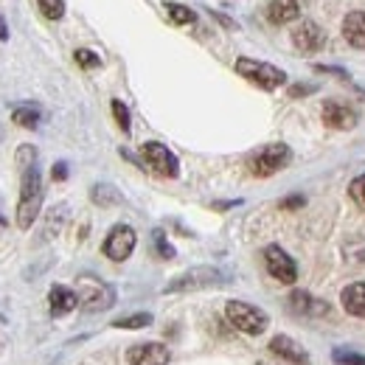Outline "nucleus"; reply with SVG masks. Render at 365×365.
<instances>
[{
    "label": "nucleus",
    "instance_id": "nucleus-1",
    "mask_svg": "<svg viewBox=\"0 0 365 365\" xmlns=\"http://www.w3.org/2000/svg\"><path fill=\"white\" fill-rule=\"evenodd\" d=\"M20 202H17V228L29 230L37 217H40V208H43V178H40V169L37 163L20 169Z\"/></svg>",
    "mask_w": 365,
    "mask_h": 365
},
{
    "label": "nucleus",
    "instance_id": "nucleus-2",
    "mask_svg": "<svg viewBox=\"0 0 365 365\" xmlns=\"http://www.w3.org/2000/svg\"><path fill=\"white\" fill-rule=\"evenodd\" d=\"M76 298H79V307L85 312H101V309H110L115 304V289L110 284L98 281L96 275H79Z\"/></svg>",
    "mask_w": 365,
    "mask_h": 365
},
{
    "label": "nucleus",
    "instance_id": "nucleus-3",
    "mask_svg": "<svg viewBox=\"0 0 365 365\" xmlns=\"http://www.w3.org/2000/svg\"><path fill=\"white\" fill-rule=\"evenodd\" d=\"M289 158H292V152L287 143H267L247 158V169L253 178H270L289 163Z\"/></svg>",
    "mask_w": 365,
    "mask_h": 365
},
{
    "label": "nucleus",
    "instance_id": "nucleus-4",
    "mask_svg": "<svg viewBox=\"0 0 365 365\" xmlns=\"http://www.w3.org/2000/svg\"><path fill=\"white\" fill-rule=\"evenodd\" d=\"M236 73L245 76L247 82H253V85L262 88V91H275V88H281V85L287 82V73H284L281 68H275L270 62L247 59V56L236 59Z\"/></svg>",
    "mask_w": 365,
    "mask_h": 365
},
{
    "label": "nucleus",
    "instance_id": "nucleus-5",
    "mask_svg": "<svg viewBox=\"0 0 365 365\" xmlns=\"http://www.w3.org/2000/svg\"><path fill=\"white\" fill-rule=\"evenodd\" d=\"M225 315H228L230 326L239 329V331H245V334H262L270 326L267 312H262L259 307L245 304V301H228Z\"/></svg>",
    "mask_w": 365,
    "mask_h": 365
},
{
    "label": "nucleus",
    "instance_id": "nucleus-6",
    "mask_svg": "<svg viewBox=\"0 0 365 365\" xmlns=\"http://www.w3.org/2000/svg\"><path fill=\"white\" fill-rule=\"evenodd\" d=\"M222 281H225V273L217 270V267H191V270L180 273L178 278H172L163 292H191V289L220 287Z\"/></svg>",
    "mask_w": 365,
    "mask_h": 365
},
{
    "label": "nucleus",
    "instance_id": "nucleus-7",
    "mask_svg": "<svg viewBox=\"0 0 365 365\" xmlns=\"http://www.w3.org/2000/svg\"><path fill=\"white\" fill-rule=\"evenodd\" d=\"M140 158H143V163H146L155 175H160V178H178V175H180L178 158L172 155V149H166V146L158 143V140L143 143V146H140Z\"/></svg>",
    "mask_w": 365,
    "mask_h": 365
},
{
    "label": "nucleus",
    "instance_id": "nucleus-8",
    "mask_svg": "<svg viewBox=\"0 0 365 365\" xmlns=\"http://www.w3.org/2000/svg\"><path fill=\"white\" fill-rule=\"evenodd\" d=\"M135 230L130 228V225H115V228L107 233V239H104V256L110 259V262H127L130 256H133V250H135Z\"/></svg>",
    "mask_w": 365,
    "mask_h": 365
},
{
    "label": "nucleus",
    "instance_id": "nucleus-9",
    "mask_svg": "<svg viewBox=\"0 0 365 365\" xmlns=\"http://www.w3.org/2000/svg\"><path fill=\"white\" fill-rule=\"evenodd\" d=\"M264 264H267V273L273 275L275 281H281V284H295L298 267H295L292 256H289L284 247L270 245V247L264 250Z\"/></svg>",
    "mask_w": 365,
    "mask_h": 365
},
{
    "label": "nucleus",
    "instance_id": "nucleus-10",
    "mask_svg": "<svg viewBox=\"0 0 365 365\" xmlns=\"http://www.w3.org/2000/svg\"><path fill=\"white\" fill-rule=\"evenodd\" d=\"M292 43H295L298 51H304V53H315V51H320V48L326 46V31L320 29L315 20H304L301 26H295Z\"/></svg>",
    "mask_w": 365,
    "mask_h": 365
},
{
    "label": "nucleus",
    "instance_id": "nucleus-11",
    "mask_svg": "<svg viewBox=\"0 0 365 365\" xmlns=\"http://www.w3.org/2000/svg\"><path fill=\"white\" fill-rule=\"evenodd\" d=\"M169 349L163 343H138L127 351L130 365H169Z\"/></svg>",
    "mask_w": 365,
    "mask_h": 365
},
{
    "label": "nucleus",
    "instance_id": "nucleus-12",
    "mask_svg": "<svg viewBox=\"0 0 365 365\" xmlns=\"http://www.w3.org/2000/svg\"><path fill=\"white\" fill-rule=\"evenodd\" d=\"M323 124L331 130H351L357 127V113L343 101H326L323 104Z\"/></svg>",
    "mask_w": 365,
    "mask_h": 365
},
{
    "label": "nucleus",
    "instance_id": "nucleus-13",
    "mask_svg": "<svg viewBox=\"0 0 365 365\" xmlns=\"http://www.w3.org/2000/svg\"><path fill=\"white\" fill-rule=\"evenodd\" d=\"M267 349L273 351L278 360H284V363H289V365H309V357H307L304 346H301V343H295V340H292V337H287V334H278V337H273Z\"/></svg>",
    "mask_w": 365,
    "mask_h": 365
},
{
    "label": "nucleus",
    "instance_id": "nucleus-14",
    "mask_svg": "<svg viewBox=\"0 0 365 365\" xmlns=\"http://www.w3.org/2000/svg\"><path fill=\"white\" fill-rule=\"evenodd\" d=\"M48 304H51V315L62 318V315H68V312H73L79 307V298H76L73 289H68L62 284H53L51 292H48Z\"/></svg>",
    "mask_w": 365,
    "mask_h": 365
},
{
    "label": "nucleus",
    "instance_id": "nucleus-15",
    "mask_svg": "<svg viewBox=\"0 0 365 365\" xmlns=\"http://www.w3.org/2000/svg\"><path fill=\"white\" fill-rule=\"evenodd\" d=\"M340 304L349 315L354 318H365V281H357V284H349L343 292H340Z\"/></svg>",
    "mask_w": 365,
    "mask_h": 365
},
{
    "label": "nucleus",
    "instance_id": "nucleus-16",
    "mask_svg": "<svg viewBox=\"0 0 365 365\" xmlns=\"http://www.w3.org/2000/svg\"><path fill=\"white\" fill-rule=\"evenodd\" d=\"M343 37L354 48H365V11H351L343 20Z\"/></svg>",
    "mask_w": 365,
    "mask_h": 365
},
{
    "label": "nucleus",
    "instance_id": "nucleus-17",
    "mask_svg": "<svg viewBox=\"0 0 365 365\" xmlns=\"http://www.w3.org/2000/svg\"><path fill=\"white\" fill-rule=\"evenodd\" d=\"M298 14H301V9H298V0H273V3L267 6V20H270L273 26L292 23Z\"/></svg>",
    "mask_w": 365,
    "mask_h": 365
},
{
    "label": "nucleus",
    "instance_id": "nucleus-18",
    "mask_svg": "<svg viewBox=\"0 0 365 365\" xmlns=\"http://www.w3.org/2000/svg\"><path fill=\"white\" fill-rule=\"evenodd\" d=\"M11 121L17 127H23V130H37L40 121H43V110L37 104H17L11 110Z\"/></svg>",
    "mask_w": 365,
    "mask_h": 365
},
{
    "label": "nucleus",
    "instance_id": "nucleus-19",
    "mask_svg": "<svg viewBox=\"0 0 365 365\" xmlns=\"http://www.w3.org/2000/svg\"><path fill=\"white\" fill-rule=\"evenodd\" d=\"M289 304H292V309H295L298 315H326V304H320L309 292H301V289L292 292Z\"/></svg>",
    "mask_w": 365,
    "mask_h": 365
},
{
    "label": "nucleus",
    "instance_id": "nucleus-20",
    "mask_svg": "<svg viewBox=\"0 0 365 365\" xmlns=\"http://www.w3.org/2000/svg\"><path fill=\"white\" fill-rule=\"evenodd\" d=\"M91 200L96 205L110 208V205H118V202H121V194H118V188H113V185H107V182H98V185L91 188Z\"/></svg>",
    "mask_w": 365,
    "mask_h": 365
},
{
    "label": "nucleus",
    "instance_id": "nucleus-21",
    "mask_svg": "<svg viewBox=\"0 0 365 365\" xmlns=\"http://www.w3.org/2000/svg\"><path fill=\"white\" fill-rule=\"evenodd\" d=\"M166 14H169L172 23H178V26H188V23L197 20V14H194L188 6H182V3H166Z\"/></svg>",
    "mask_w": 365,
    "mask_h": 365
},
{
    "label": "nucleus",
    "instance_id": "nucleus-22",
    "mask_svg": "<svg viewBox=\"0 0 365 365\" xmlns=\"http://www.w3.org/2000/svg\"><path fill=\"white\" fill-rule=\"evenodd\" d=\"M149 323H152V315H149V312H135V315L113 320V329H146Z\"/></svg>",
    "mask_w": 365,
    "mask_h": 365
},
{
    "label": "nucleus",
    "instance_id": "nucleus-23",
    "mask_svg": "<svg viewBox=\"0 0 365 365\" xmlns=\"http://www.w3.org/2000/svg\"><path fill=\"white\" fill-rule=\"evenodd\" d=\"M152 245H155V250H158V256H160V259H175V247L169 245L166 233H163L160 228L152 230Z\"/></svg>",
    "mask_w": 365,
    "mask_h": 365
},
{
    "label": "nucleus",
    "instance_id": "nucleus-24",
    "mask_svg": "<svg viewBox=\"0 0 365 365\" xmlns=\"http://www.w3.org/2000/svg\"><path fill=\"white\" fill-rule=\"evenodd\" d=\"M40 3V11L46 14L48 20H62L65 14V0H37Z\"/></svg>",
    "mask_w": 365,
    "mask_h": 365
},
{
    "label": "nucleus",
    "instance_id": "nucleus-25",
    "mask_svg": "<svg viewBox=\"0 0 365 365\" xmlns=\"http://www.w3.org/2000/svg\"><path fill=\"white\" fill-rule=\"evenodd\" d=\"M113 115H115V124L121 127V133H130V110L121 98H113Z\"/></svg>",
    "mask_w": 365,
    "mask_h": 365
},
{
    "label": "nucleus",
    "instance_id": "nucleus-26",
    "mask_svg": "<svg viewBox=\"0 0 365 365\" xmlns=\"http://www.w3.org/2000/svg\"><path fill=\"white\" fill-rule=\"evenodd\" d=\"M73 59H76V65H79V68H85V71H93V68H98V65H101L98 53H93V51H88V48H79V51L73 53Z\"/></svg>",
    "mask_w": 365,
    "mask_h": 365
},
{
    "label": "nucleus",
    "instance_id": "nucleus-27",
    "mask_svg": "<svg viewBox=\"0 0 365 365\" xmlns=\"http://www.w3.org/2000/svg\"><path fill=\"white\" fill-rule=\"evenodd\" d=\"M334 363L337 365H365V354H360V351H349V349H337V351H334Z\"/></svg>",
    "mask_w": 365,
    "mask_h": 365
},
{
    "label": "nucleus",
    "instance_id": "nucleus-28",
    "mask_svg": "<svg viewBox=\"0 0 365 365\" xmlns=\"http://www.w3.org/2000/svg\"><path fill=\"white\" fill-rule=\"evenodd\" d=\"M349 194H351V200H354V202L365 211V175H360V178H354V180H351Z\"/></svg>",
    "mask_w": 365,
    "mask_h": 365
},
{
    "label": "nucleus",
    "instance_id": "nucleus-29",
    "mask_svg": "<svg viewBox=\"0 0 365 365\" xmlns=\"http://www.w3.org/2000/svg\"><path fill=\"white\" fill-rule=\"evenodd\" d=\"M304 202H307V200H304L301 194H295V197H287V200H281V208H284V211H295V208H301Z\"/></svg>",
    "mask_w": 365,
    "mask_h": 365
},
{
    "label": "nucleus",
    "instance_id": "nucleus-30",
    "mask_svg": "<svg viewBox=\"0 0 365 365\" xmlns=\"http://www.w3.org/2000/svg\"><path fill=\"white\" fill-rule=\"evenodd\" d=\"M315 91H318V85H292V88H289V96L298 98V96H309V93H315Z\"/></svg>",
    "mask_w": 365,
    "mask_h": 365
},
{
    "label": "nucleus",
    "instance_id": "nucleus-31",
    "mask_svg": "<svg viewBox=\"0 0 365 365\" xmlns=\"http://www.w3.org/2000/svg\"><path fill=\"white\" fill-rule=\"evenodd\" d=\"M51 178H53V180H65V178H68V163H53Z\"/></svg>",
    "mask_w": 365,
    "mask_h": 365
},
{
    "label": "nucleus",
    "instance_id": "nucleus-32",
    "mask_svg": "<svg viewBox=\"0 0 365 365\" xmlns=\"http://www.w3.org/2000/svg\"><path fill=\"white\" fill-rule=\"evenodd\" d=\"M6 40H9V26H6V20L0 14V43H6Z\"/></svg>",
    "mask_w": 365,
    "mask_h": 365
},
{
    "label": "nucleus",
    "instance_id": "nucleus-33",
    "mask_svg": "<svg viewBox=\"0 0 365 365\" xmlns=\"http://www.w3.org/2000/svg\"><path fill=\"white\" fill-rule=\"evenodd\" d=\"M0 225H6V220H3V214H0Z\"/></svg>",
    "mask_w": 365,
    "mask_h": 365
},
{
    "label": "nucleus",
    "instance_id": "nucleus-34",
    "mask_svg": "<svg viewBox=\"0 0 365 365\" xmlns=\"http://www.w3.org/2000/svg\"><path fill=\"white\" fill-rule=\"evenodd\" d=\"M256 365H267V363H256Z\"/></svg>",
    "mask_w": 365,
    "mask_h": 365
}]
</instances>
